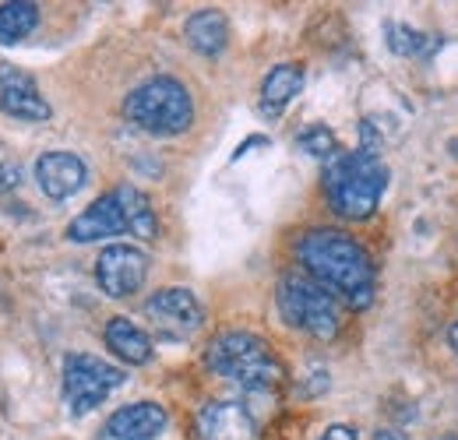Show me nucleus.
Wrapping results in <instances>:
<instances>
[{
  "label": "nucleus",
  "instance_id": "1",
  "mask_svg": "<svg viewBox=\"0 0 458 440\" xmlns=\"http://www.w3.org/2000/svg\"><path fill=\"white\" fill-rule=\"evenodd\" d=\"M296 258L307 275L325 285L332 296L345 300L352 310H367L374 303V261L352 236L339 229H310L300 236Z\"/></svg>",
  "mask_w": 458,
  "mask_h": 440
},
{
  "label": "nucleus",
  "instance_id": "2",
  "mask_svg": "<svg viewBox=\"0 0 458 440\" xmlns=\"http://www.w3.org/2000/svg\"><path fill=\"white\" fill-rule=\"evenodd\" d=\"M385 187H388V165L367 148L335 156L325 169V198L332 212L349 222L370 219L381 205Z\"/></svg>",
  "mask_w": 458,
  "mask_h": 440
},
{
  "label": "nucleus",
  "instance_id": "3",
  "mask_svg": "<svg viewBox=\"0 0 458 440\" xmlns=\"http://www.w3.org/2000/svg\"><path fill=\"white\" fill-rule=\"evenodd\" d=\"M123 233L141 236V240H152L159 233L152 201L134 183L114 187L110 194L92 201L67 225V240H74V243H96V240H110V236H123Z\"/></svg>",
  "mask_w": 458,
  "mask_h": 440
},
{
  "label": "nucleus",
  "instance_id": "4",
  "mask_svg": "<svg viewBox=\"0 0 458 440\" xmlns=\"http://www.w3.org/2000/svg\"><path fill=\"white\" fill-rule=\"evenodd\" d=\"M205 363L212 374L247 387V391H272L286 377V370L276 360V352L268 349V342L250 331H223L219 338H212Z\"/></svg>",
  "mask_w": 458,
  "mask_h": 440
},
{
  "label": "nucleus",
  "instance_id": "5",
  "mask_svg": "<svg viewBox=\"0 0 458 440\" xmlns=\"http://www.w3.org/2000/svg\"><path fill=\"white\" fill-rule=\"evenodd\" d=\"M123 116L134 127L148 131V134L173 138V134H183L194 123V99H191V92L176 78L159 74V78L138 85L123 99Z\"/></svg>",
  "mask_w": 458,
  "mask_h": 440
},
{
  "label": "nucleus",
  "instance_id": "6",
  "mask_svg": "<svg viewBox=\"0 0 458 440\" xmlns=\"http://www.w3.org/2000/svg\"><path fill=\"white\" fill-rule=\"evenodd\" d=\"M279 310L286 317V325L307 331L321 342L335 338L343 328V317H339V303L335 296L318 285L310 275H286L279 282Z\"/></svg>",
  "mask_w": 458,
  "mask_h": 440
},
{
  "label": "nucleus",
  "instance_id": "7",
  "mask_svg": "<svg viewBox=\"0 0 458 440\" xmlns=\"http://www.w3.org/2000/svg\"><path fill=\"white\" fill-rule=\"evenodd\" d=\"M127 381V374L89 352H71L64 360V402L71 416H89L99 409L116 387Z\"/></svg>",
  "mask_w": 458,
  "mask_h": 440
},
{
  "label": "nucleus",
  "instance_id": "8",
  "mask_svg": "<svg viewBox=\"0 0 458 440\" xmlns=\"http://www.w3.org/2000/svg\"><path fill=\"white\" fill-rule=\"evenodd\" d=\"M145 317H148V325L156 328L159 338H187V334H194V331L201 328V321H205L198 296L191 289H180V285L159 289L156 296H148Z\"/></svg>",
  "mask_w": 458,
  "mask_h": 440
},
{
  "label": "nucleus",
  "instance_id": "9",
  "mask_svg": "<svg viewBox=\"0 0 458 440\" xmlns=\"http://www.w3.org/2000/svg\"><path fill=\"white\" fill-rule=\"evenodd\" d=\"M145 275H148V258H145V250H138L131 243H110L96 261V282L114 300L134 296Z\"/></svg>",
  "mask_w": 458,
  "mask_h": 440
},
{
  "label": "nucleus",
  "instance_id": "10",
  "mask_svg": "<svg viewBox=\"0 0 458 440\" xmlns=\"http://www.w3.org/2000/svg\"><path fill=\"white\" fill-rule=\"evenodd\" d=\"M0 110L14 120H29V123H43L50 120V103L43 99L36 78L14 63H0Z\"/></svg>",
  "mask_w": 458,
  "mask_h": 440
},
{
  "label": "nucleus",
  "instance_id": "11",
  "mask_svg": "<svg viewBox=\"0 0 458 440\" xmlns=\"http://www.w3.org/2000/svg\"><path fill=\"white\" fill-rule=\"evenodd\" d=\"M198 440H258V423L240 402H208L194 419Z\"/></svg>",
  "mask_w": 458,
  "mask_h": 440
},
{
  "label": "nucleus",
  "instance_id": "12",
  "mask_svg": "<svg viewBox=\"0 0 458 440\" xmlns=\"http://www.w3.org/2000/svg\"><path fill=\"white\" fill-rule=\"evenodd\" d=\"M36 180H39V187L50 201H67L85 187L89 165L81 163L74 152H47V156L36 159Z\"/></svg>",
  "mask_w": 458,
  "mask_h": 440
},
{
  "label": "nucleus",
  "instance_id": "13",
  "mask_svg": "<svg viewBox=\"0 0 458 440\" xmlns=\"http://www.w3.org/2000/svg\"><path fill=\"white\" fill-rule=\"evenodd\" d=\"M170 416L159 402H131L116 409L106 419V437L110 440H156L166 430Z\"/></svg>",
  "mask_w": 458,
  "mask_h": 440
},
{
  "label": "nucleus",
  "instance_id": "14",
  "mask_svg": "<svg viewBox=\"0 0 458 440\" xmlns=\"http://www.w3.org/2000/svg\"><path fill=\"white\" fill-rule=\"evenodd\" d=\"M300 89H303V67L300 63H276L261 81V113L268 120L283 116V110L296 99Z\"/></svg>",
  "mask_w": 458,
  "mask_h": 440
},
{
  "label": "nucleus",
  "instance_id": "15",
  "mask_svg": "<svg viewBox=\"0 0 458 440\" xmlns=\"http://www.w3.org/2000/svg\"><path fill=\"white\" fill-rule=\"evenodd\" d=\"M187 43L201 56H219L229 43V21L219 11H198L187 18Z\"/></svg>",
  "mask_w": 458,
  "mask_h": 440
},
{
  "label": "nucleus",
  "instance_id": "16",
  "mask_svg": "<svg viewBox=\"0 0 458 440\" xmlns=\"http://www.w3.org/2000/svg\"><path fill=\"white\" fill-rule=\"evenodd\" d=\"M103 334H106V345L114 349V356H120L123 363L141 367V363H148V360H152V338L138 328L134 321H127V317H114Z\"/></svg>",
  "mask_w": 458,
  "mask_h": 440
},
{
  "label": "nucleus",
  "instance_id": "17",
  "mask_svg": "<svg viewBox=\"0 0 458 440\" xmlns=\"http://www.w3.org/2000/svg\"><path fill=\"white\" fill-rule=\"evenodd\" d=\"M36 25H39V7L36 4H29V0L0 4V43L4 47L21 43Z\"/></svg>",
  "mask_w": 458,
  "mask_h": 440
},
{
  "label": "nucleus",
  "instance_id": "18",
  "mask_svg": "<svg viewBox=\"0 0 458 440\" xmlns=\"http://www.w3.org/2000/svg\"><path fill=\"white\" fill-rule=\"evenodd\" d=\"M385 36H388V47L399 56H416V60H423V56H430L437 50V39H434V36H427V32H420V29H412V25H402V21H388V25H385Z\"/></svg>",
  "mask_w": 458,
  "mask_h": 440
},
{
  "label": "nucleus",
  "instance_id": "19",
  "mask_svg": "<svg viewBox=\"0 0 458 440\" xmlns=\"http://www.w3.org/2000/svg\"><path fill=\"white\" fill-rule=\"evenodd\" d=\"M296 145H300L307 156H314V159H332V156H335V148H339L335 134H332L328 127H321V123H314V127L300 131Z\"/></svg>",
  "mask_w": 458,
  "mask_h": 440
},
{
  "label": "nucleus",
  "instance_id": "20",
  "mask_svg": "<svg viewBox=\"0 0 458 440\" xmlns=\"http://www.w3.org/2000/svg\"><path fill=\"white\" fill-rule=\"evenodd\" d=\"M321 440H356V430L352 427H345V423H335V427H328Z\"/></svg>",
  "mask_w": 458,
  "mask_h": 440
},
{
  "label": "nucleus",
  "instance_id": "21",
  "mask_svg": "<svg viewBox=\"0 0 458 440\" xmlns=\"http://www.w3.org/2000/svg\"><path fill=\"white\" fill-rule=\"evenodd\" d=\"M18 187V165H0V190Z\"/></svg>",
  "mask_w": 458,
  "mask_h": 440
},
{
  "label": "nucleus",
  "instance_id": "22",
  "mask_svg": "<svg viewBox=\"0 0 458 440\" xmlns=\"http://www.w3.org/2000/svg\"><path fill=\"white\" fill-rule=\"evenodd\" d=\"M374 440H409V437H405L402 430H377V434H374Z\"/></svg>",
  "mask_w": 458,
  "mask_h": 440
},
{
  "label": "nucleus",
  "instance_id": "23",
  "mask_svg": "<svg viewBox=\"0 0 458 440\" xmlns=\"http://www.w3.org/2000/svg\"><path fill=\"white\" fill-rule=\"evenodd\" d=\"M448 342H452V349L458 352V325H455L452 331H448Z\"/></svg>",
  "mask_w": 458,
  "mask_h": 440
},
{
  "label": "nucleus",
  "instance_id": "24",
  "mask_svg": "<svg viewBox=\"0 0 458 440\" xmlns=\"http://www.w3.org/2000/svg\"><path fill=\"white\" fill-rule=\"evenodd\" d=\"M445 440H458V434H452V437H445Z\"/></svg>",
  "mask_w": 458,
  "mask_h": 440
}]
</instances>
